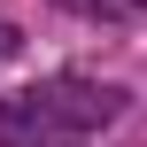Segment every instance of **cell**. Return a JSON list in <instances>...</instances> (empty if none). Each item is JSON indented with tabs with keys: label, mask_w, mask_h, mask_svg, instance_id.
<instances>
[{
	"label": "cell",
	"mask_w": 147,
	"mask_h": 147,
	"mask_svg": "<svg viewBox=\"0 0 147 147\" xmlns=\"http://www.w3.org/2000/svg\"><path fill=\"white\" fill-rule=\"evenodd\" d=\"M109 116V85H23L16 101H0V147H85Z\"/></svg>",
	"instance_id": "6da1fadb"
},
{
	"label": "cell",
	"mask_w": 147,
	"mask_h": 147,
	"mask_svg": "<svg viewBox=\"0 0 147 147\" xmlns=\"http://www.w3.org/2000/svg\"><path fill=\"white\" fill-rule=\"evenodd\" d=\"M78 16H147V0H62Z\"/></svg>",
	"instance_id": "7a4b0ae2"
}]
</instances>
